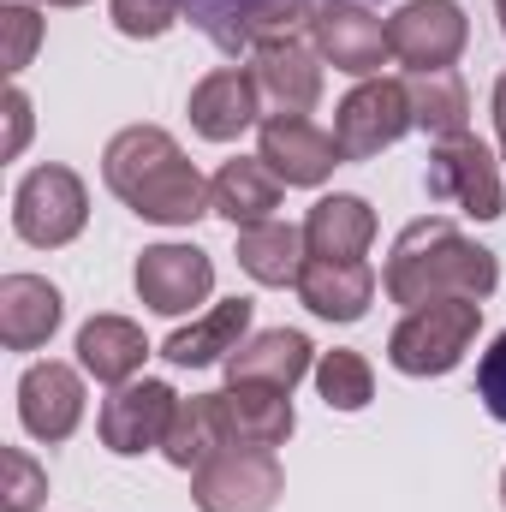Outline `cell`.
<instances>
[{"label":"cell","instance_id":"obj_1","mask_svg":"<svg viewBox=\"0 0 506 512\" xmlns=\"http://www.w3.org/2000/svg\"><path fill=\"white\" fill-rule=\"evenodd\" d=\"M381 286L405 310L447 304V298H477L483 304L501 286V262H495V251H483L477 239H465L447 215H423V221H411L393 239Z\"/></svg>","mask_w":506,"mask_h":512},{"label":"cell","instance_id":"obj_2","mask_svg":"<svg viewBox=\"0 0 506 512\" xmlns=\"http://www.w3.org/2000/svg\"><path fill=\"white\" fill-rule=\"evenodd\" d=\"M102 179H108V191L126 203L131 215H143L155 227H191L197 215H215L209 179L185 161L173 131H161V126L120 131L102 149Z\"/></svg>","mask_w":506,"mask_h":512},{"label":"cell","instance_id":"obj_3","mask_svg":"<svg viewBox=\"0 0 506 512\" xmlns=\"http://www.w3.org/2000/svg\"><path fill=\"white\" fill-rule=\"evenodd\" d=\"M477 328H483V304L477 298H447V304L405 310V322L387 334V364L399 376H447V370L465 364Z\"/></svg>","mask_w":506,"mask_h":512},{"label":"cell","instance_id":"obj_4","mask_svg":"<svg viewBox=\"0 0 506 512\" xmlns=\"http://www.w3.org/2000/svg\"><path fill=\"white\" fill-rule=\"evenodd\" d=\"M334 0H185L191 24L221 48V54H256L268 42H292L298 30L316 24V12ZM370 6V0H358Z\"/></svg>","mask_w":506,"mask_h":512},{"label":"cell","instance_id":"obj_5","mask_svg":"<svg viewBox=\"0 0 506 512\" xmlns=\"http://www.w3.org/2000/svg\"><path fill=\"white\" fill-rule=\"evenodd\" d=\"M90 221V191L72 167L48 161V167H30L12 191V233L36 251H60L84 233Z\"/></svg>","mask_w":506,"mask_h":512},{"label":"cell","instance_id":"obj_6","mask_svg":"<svg viewBox=\"0 0 506 512\" xmlns=\"http://www.w3.org/2000/svg\"><path fill=\"white\" fill-rule=\"evenodd\" d=\"M423 191H429V203H447V209H459V215H471V221H495L501 203H506L501 167H495L489 143L471 137V131H465V137H447V143L429 149Z\"/></svg>","mask_w":506,"mask_h":512},{"label":"cell","instance_id":"obj_7","mask_svg":"<svg viewBox=\"0 0 506 512\" xmlns=\"http://www.w3.org/2000/svg\"><path fill=\"white\" fill-rule=\"evenodd\" d=\"M286 495V471L274 447H221L203 471H191L197 512H274Z\"/></svg>","mask_w":506,"mask_h":512},{"label":"cell","instance_id":"obj_8","mask_svg":"<svg viewBox=\"0 0 506 512\" xmlns=\"http://www.w3.org/2000/svg\"><path fill=\"white\" fill-rule=\"evenodd\" d=\"M387 42H393V60L411 72H453V60L471 42V18L459 0H405L387 18Z\"/></svg>","mask_w":506,"mask_h":512},{"label":"cell","instance_id":"obj_9","mask_svg":"<svg viewBox=\"0 0 506 512\" xmlns=\"http://www.w3.org/2000/svg\"><path fill=\"white\" fill-rule=\"evenodd\" d=\"M411 126L417 120H411V96H405L399 78H364L334 108V143H340L346 161H370L381 149H393Z\"/></svg>","mask_w":506,"mask_h":512},{"label":"cell","instance_id":"obj_10","mask_svg":"<svg viewBox=\"0 0 506 512\" xmlns=\"http://www.w3.org/2000/svg\"><path fill=\"white\" fill-rule=\"evenodd\" d=\"M310 48H316L334 72H346V78H381V66L393 60L387 24H381L370 6H358V0L322 6L316 24H310Z\"/></svg>","mask_w":506,"mask_h":512},{"label":"cell","instance_id":"obj_11","mask_svg":"<svg viewBox=\"0 0 506 512\" xmlns=\"http://www.w3.org/2000/svg\"><path fill=\"white\" fill-rule=\"evenodd\" d=\"M131 286H137V298L155 316H185V310L209 304L215 262L197 245H149V251L137 256V268H131Z\"/></svg>","mask_w":506,"mask_h":512},{"label":"cell","instance_id":"obj_12","mask_svg":"<svg viewBox=\"0 0 506 512\" xmlns=\"http://www.w3.org/2000/svg\"><path fill=\"white\" fill-rule=\"evenodd\" d=\"M173 411H179V393H173L167 382H149V376H143V382H126V387H114V393L102 399L96 435H102L108 453L137 459V453H149V447L167 441Z\"/></svg>","mask_w":506,"mask_h":512},{"label":"cell","instance_id":"obj_13","mask_svg":"<svg viewBox=\"0 0 506 512\" xmlns=\"http://www.w3.org/2000/svg\"><path fill=\"white\" fill-rule=\"evenodd\" d=\"M256 155L268 161V173L280 185H298V191L322 185L346 161L340 143H334V131H322L316 120H304V114H268L262 120V137H256Z\"/></svg>","mask_w":506,"mask_h":512},{"label":"cell","instance_id":"obj_14","mask_svg":"<svg viewBox=\"0 0 506 512\" xmlns=\"http://www.w3.org/2000/svg\"><path fill=\"white\" fill-rule=\"evenodd\" d=\"M322 54L310 42H268L251 54V78H256V96L268 114H310L322 102Z\"/></svg>","mask_w":506,"mask_h":512},{"label":"cell","instance_id":"obj_15","mask_svg":"<svg viewBox=\"0 0 506 512\" xmlns=\"http://www.w3.org/2000/svg\"><path fill=\"white\" fill-rule=\"evenodd\" d=\"M18 417L36 441H66L84 423V376L72 364H30L18 382Z\"/></svg>","mask_w":506,"mask_h":512},{"label":"cell","instance_id":"obj_16","mask_svg":"<svg viewBox=\"0 0 506 512\" xmlns=\"http://www.w3.org/2000/svg\"><path fill=\"white\" fill-rule=\"evenodd\" d=\"M262 120V96H256L251 66H215L209 78H197L191 90V126L209 143H233Z\"/></svg>","mask_w":506,"mask_h":512},{"label":"cell","instance_id":"obj_17","mask_svg":"<svg viewBox=\"0 0 506 512\" xmlns=\"http://www.w3.org/2000/svg\"><path fill=\"white\" fill-rule=\"evenodd\" d=\"M251 316H256L251 298H227V304L203 310L191 328H173V334H167V346H161V358H167V364H179V370L227 364V358L251 340Z\"/></svg>","mask_w":506,"mask_h":512},{"label":"cell","instance_id":"obj_18","mask_svg":"<svg viewBox=\"0 0 506 512\" xmlns=\"http://www.w3.org/2000/svg\"><path fill=\"white\" fill-rule=\"evenodd\" d=\"M298 298H304V310L322 316V322H358V316L370 310V298H376V268H370L364 256H352V262L310 256L304 274H298Z\"/></svg>","mask_w":506,"mask_h":512},{"label":"cell","instance_id":"obj_19","mask_svg":"<svg viewBox=\"0 0 506 512\" xmlns=\"http://www.w3.org/2000/svg\"><path fill=\"white\" fill-rule=\"evenodd\" d=\"M66 304L42 274H6L0 280V346L6 352H36L54 340Z\"/></svg>","mask_w":506,"mask_h":512},{"label":"cell","instance_id":"obj_20","mask_svg":"<svg viewBox=\"0 0 506 512\" xmlns=\"http://www.w3.org/2000/svg\"><path fill=\"white\" fill-rule=\"evenodd\" d=\"M310 340L298 334V328H262L251 334L221 370H227V382H251V387H280V393H292V387L310 376Z\"/></svg>","mask_w":506,"mask_h":512},{"label":"cell","instance_id":"obj_21","mask_svg":"<svg viewBox=\"0 0 506 512\" xmlns=\"http://www.w3.org/2000/svg\"><path fill=\"white\" fill-rule=\"evenodd\" d=\"M221 417H227L233 447H286V435L298 429L292 393H280V387H251V382H227Z\"/></svg>","mask_w":506,"mask_h":512},{"label":"cell","instance_id":"obj_22","mask_svg":"<svg viewBox=\"0 0 506 512\" xmlns=\"http://www.w3.org/2000/svg\"><path fill=\"white\" fill-rule=\"evenodd\" d=\"M143 358H149V340H143V328L131 316H90L78 328V364H84V376H96L102 387L137 382Z\"/></svg>","mask_w":506,"mask_h":512},{"label":"cell","instance_id":"obj_23","mask_svg":"<svg viewBox=\"0 0 506 512\" xmlns=\"http://www.w3.org/2000/svg\"><path fill=\"white\" fill-rule=\"evenodd\" d=\"M304 245L310 256H334V262H352L376 245V209L352 191H334V197H316V209L304 215Z\"/></svg>","mask_w":506,"mask_h":512},{"label":"cell","instance_id":"obj_24","mask_svg":"<svg viewBox=\"0 0 506 512\" xmlns=\"http://www.w3.org/2000/svg\"><path fill=\"white\" fill-rule=\"evenodd\" d=\"M221 447H233L227 435V417H221V393H191L179 399L173 423H167V441H161V459L173 471H203Z\"/></svg>","mask_w":506,"mask_h":512},{"label":"cell","instance_id":"obj_25","mask_svg":"<svg viewBox=\"0 0 506 512\" xmlns=\"http://www.w3.org/2000/svg\"><path fill=\"white\" fill-rule=\"evenodd\" d=\"M209 203H215V215L233 221V227L274 221V209H280V179L268 173L262 155H239V161H227V167L209 179Z\"/></svg>","mask_w":506,"mask_h":512},{"label":"cell","instance_id":"obj_26","mask_svg":"<svg viewBox=\"0 0 506 512\" xmlns=\"http://www.w3.org/2000/svg\"><path fill=\"white\" fill-rule=\"evenodd\" d=\"M304 262H310L304 227H292V221H256V227H239V268L251 274L256 286H298Z\"/></svg>","mask_w":506,"mask_h":512},{"label":"cell","instance_id":"obj_27","mask_svg":"<svg viewBox=\"0 0 506 512\" xmlns=\"http://www.w3.org/2000/svg\"><path fill=\"white\" fill-rule=\"evenodd\" d=\"M405 96H411L417 131H429L435 143L471 131V90H465L459 72H411V78H405Z\"/></svg>","mask_w":506,"mask_h":512},{"label":"cell","instance_id":"obj_28","mask_svg":"<svg viewBox=\"0 0 506 512\" xmlns=\"http://www.w3.org/2000/svg\"><path fill=\"white\" fill-rule=\"evenodd\" d=\"M316 387L328 399V411H364L376 399V370L364 352H322L316 358Z\"/></svg>","mask_w":506,"mask_h":512},{"label":"cell","instance_id":"obj_29","mask_svg":"<svg viewBox=\"0 0 506 512\" xmlns=\"http://www.w3.org/2000/svg\"><path fill=\"white\" fill-rule=\"evenodd\" d=\"M108 18L131 42H155L185 18V0H108Z\"/></svg>","mask_w":506,"mask_h":512},{"label":"cell","instance_id":"obj_30","mask_svg":"<svg viewBox=\"0 0 506 512\" xmlns=\"http://www.w3.org/2000/svg\"><path fill=\"white\" fill-rule=\"evenodd\" d=\"M0 471H6L0 507H6V512H36V507H42V495H48V477H42V465H36L24 447H6V453H0Z\"/></svg>","mask_w":506,"mask_h":512},{"label":"cell","instance_id":"obj_31","mask_svg":"<svg viewBox=\"0 0 506 512\" xmlns=\"http://www.w3.org/2000/svg\"><path fill=\"white\" fill-rule=\"evenodd\" d=\"M0 30H6V72L18 78V72L30 66L36 42H42V18H36V6H24V0H6V6H0Z\"/></svg>","mask_w":506,"mask_h":512},{"label":"cell","instance_id":"obj_32","mask_svg":"<svg viewBox=\"0 0 506 512\" xmlns=\"http://www.w3.org/2000/svg\"><path fill=\"white\" fill-rule=\"evenodd\" d=\"M477 399L489 405L495 423H506V334H495V346L477 364Z\"/></svg>","mask_w":506,"mask_h":512},{"label":"cell","instance_id":"obj_33","mask_svg":"<svg viewBox=\"0 0 506 512\" xmlns=\"http://www.w3.org/2000/svg\"><path fill=\"white\" fill-rule=\"evenodd\" d=\"M6 120H12V137H6V155H18L24 149V137H30V96L12 84L6 90Z\"/></svg>","mask_w":506,"mask_h":512},{"label":"cell","instance_id":"obj_34","mask_svg":"<svg viewBox=\"0 0 506 512\" xmlns=\"http://www.w3.org/2000/svg\"><path fill=\"white\" fill-rule=\"evenodd\" d=\"M495 131H501V149H506V72H501V84H495Z\"/></svg>","mask_w":506,"mask_h":512},{"label":"cell","instance_id":"obj_35","mask_svg":"<svg viewBox=\"0 0 506 512\" xmlns=\"http://www.w3.org/2000/svg\"><path fill=\"white\" fill-rule=\"evenodd\" d=\"M42 6H90V0H42Z\"/></svg>","mask_w":506,"mask_h":512},{"label":"cell","instance_id":"obj_36","mask_svg":"<svg viewBox=\"0 0 506 512\" xmlns=\"http://www.w3.org/2000/svg\"><path fill=\"white\" fill-rule=\"evenodd\" d=\"M495 12H501V36H506V0H495Z\"/></svg>","mask_w":506,"mask_h":512},{"label":"cell","instance_id":"obj_37","mask_svg":"<svg viewBox=\"0 0 506 512\" xmlns=\"http://www.w3.org/2000/svg\"><path fill=\"white\" fill-rule=\"evenodd\" d=\"M501 507H506V471H501Z\"/></svg>","mask_w":506,"mask_h":512}]
</instances>
